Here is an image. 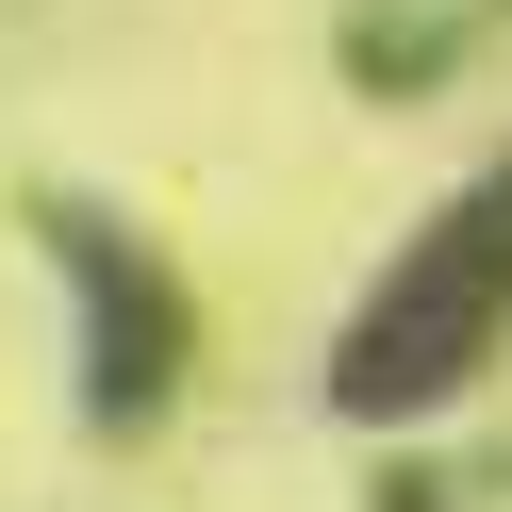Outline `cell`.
<instances>
[{
	"label": "cell",
	"mask_w": 512,
	"mask_h": 512,
	"mask_svg": "<svg viewBox=\"0 0 512 512\" xmlns=\"http://www.w3.org/2000/svg\"><path fill=\"white\" fill-rule=\"evenodd\" d=\"M496 314H512V166L479 182V199L397 265V298L347 331V413H413V397H446V380L496 347Z\"/></svg>",
	"instance_id": "cell-1"
}]
</instances>
